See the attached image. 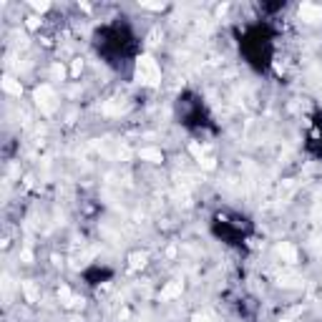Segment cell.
Returning <instances> with one entry per match:
<instances>
[{
	"label": "cell",
	"instance_id": "obj_1",
	"mask_svg": "<svg viewBox=\"0 0 322 322\" xmlns=\"http://www.w3.org/2000/svg\"><path fill=\"white\" fill-rule=\"evenodd\" d=\"M134 78L141 83V86H149V89H154V86L161 83V66L154 55L143 53L139 55L136 61V68H134Z\"/></svg>",
	"mask_w": 322,
	"mask_h": 322
},
{
	"label": "cell",
	"instance_id": "obj_2",
	"mask_svg": "<svg viewBox=\"0 0 322 322\" xmlns=\"http://www.w3.org/2000/svg\"><path fill=\"white\" fill-rule=\"evenodd\" d=\"M33 101H36L38 111H40V113H46V116L55 113V108H58L55 91L51 89L48 83H40V86H36V91H33Z\"/></svg>",
	"mask_w": 322,
	"mask_h": 322
},
{
	"label": "cell",
	"instance_id": "obj_3",
	"mask_svg": "<svg viewBox=\"0 0 322 322\" xmlns=\"http://www.w3.org/2000/svg\"><path fill=\"white\" fill-rule=\"evenodd\" d=\"M297 16H300V20H302V23H310V25L322 23V5H315V3H302V5H300V10H297Z\"/></svg>",
	"mask_w": 322,
	"mask_h": 322
},
{
	"label": "cell",
	"instance_id": "obj_4",
	"mask_svg": "<svg viewBox=\"0 0 322 322\" xmlns=\"http://www.w3.org/2000/svg\"><path fill=\"white\" fill-rule=\"evenodd\" d=\"M3 91H5L8 96L20 98V96H23V83H20L18 78H13V76H5V78H3Z\"/></svg>",
	"mask_w": 322,
	"mask_h": 322
},
{
	"label": "cell",
	"instance_id": "obj_5",
	"mask_svg": "<svg viewBox=\"0 0 322 322\" xmlns=\"http://www.w3.org/2000/svg\"><path fill=\"white\" fill-rule=\"evenodd\" d=\"M181 292H184V285L181 282H169L164 289H161V300H174V297H181Z\"/></svg>",
	"mask_w": 322,
	"mask_h": 322
},
{
	"label": "cell",
	"instance_id": "obj_6",
	"mask_svg": "<svg viewBox=\"0 0 322 322\" xmlns=\"http://www.w3.org/2000/svg\"><path fill=\"white\" fill-rule=\"evenodd\" d=\"M277 254H280L285 262H289V265H292V262H297V250H295V247H292L289 242L277 244Z\"/></svg>",
	"mask_w": 322,
	"mask_h": 322
},
{
	"label": "cell",
	"instance_id": "obj_7",
	"mask_svg": "<svg viewBox=\"0 0 322 322\" xmlns=\"http://www.w3.org/2000/svg\"><path fill=\"white\" fill-rule=\"evenodd\" d=\"M139 156H141L143 161H149V164H161V161H164V154H161V149H151V146L141 149Z\"/></svg>",
	"mask_w": 322,
	"mask_h": 322
},
{
	"label": "cell",
	"instance_id": "obj_8",
	"mask_svg": "<svg viewBox=\"0 0 322 322\" xmlns=\"http://www.w3.org/2000/svg\"><path fill=\"white\" fill-rule=\"evenodd\" d=\"M146 262H149V254H146V252H134L128 257V267L131 269H143Z\"/></svg>",
	"mask_w": 322,
	"mask_h": 322
},
{
	"label": "cell",
	"instance_id": "obj_9",
	"mask_svg": "<svg viewBox=\"0 0 322 322\" xmlns=\"http://www.w3.org/2000/svg\"><path fill=\"white\" fill-rule=\"evenodd\" d=\"M58 300H61V304H63V307H73V304L78 302L76 297H73V292H71L66 285H63L61 289H58Z\"/></svg>",
	"mask_w": 322,
	"mask_h": 322
},
{
	"label": "cell",
	"instance_id": "obj_10",
	"mask_svg": "<svg viewBox=\"0 0 322 322\" xmlns=\"http://www.w3.org/2000/svg\"><path fill=\"white\" fill-rule=\"evenodd\" d=\"M68 76V71H66V66L61 63V61H55L53 66H51V81H63Z\"/></svg>",
	"mask_w": 322,
	"mask_h": 322
},
{
	"label": "cell",
	"instance_id": "obj_11",
	"mask_svg": "<svg viewBox=\"0 0 322 322\" xmlns=\"http://www.w3.org/2000/svg\"><path fill=\"white\" fill-rule=\"evenodd\" d=\"M23 292H25V297H28V302H36V297H38V292H36V287H33L31 282H25V285H23Z\"/></svg>",
	"mask_w": 322,
	"mask_h": 322
},
{
	"label": "cell",
	"instance_id": "obj_12",
	"mask_svg": "<svg viewBox=\"0 0 322 322\" xmlns=\"http://www.w3.org/2000/svg\"><path fill=\"white\" fill-rule=\"evenodd\" d=\"M189 151H192V156H194L197 161L204 159V151H201V146H199V143H189Z\"/></svg>",
	"mask_w": 322,
	"mask_h": 322
},
{
	"label": "cell",
	"instance_id": "obj_13",
	"mask_svg": "<svg viewBox=\"0 0 322 322\" xmlns=\"http://www.w3.org/2000/svg\"><path fill=\"white\" fill-rule=\"evenodd\" d=\"M81 71H83V61L76 58V61H73V68H71V76H81Z\"/></svg>",
	"mask_w": 322,
	"mask_h": 322
},
{
	"label": "cell",
	"instance_id": "obj_14",
	"mask_svg": "<svg viewBox=\"0 0 322 322\" xmlns=\"http://www.w3.org/2000/svg\"><path fill=\"white\" fill-rule=\"evenodd\" d=\"M25 25L31 28V31H36V28L40 25V18H36V16H28V20H25Z\"/></svg>",
	"mask_w": 322,
	"mask_h": 322
},
{
	"label": "cell",
	"instance_id": "obj_15",
	"mask_svg": "<svg viewBox=\"0 0 322 322\" xmlns=\"http://www.w3.org/2000/svg\"><path fill=\"white\" fill-rule=\"evenodd\" d=\"M199 164H201V166H204V169H207V171H212V169H214V166H216V164H214V159H209V156H204V159H201V161H199Z\"/></svg>",
	"mask_w": 322,
	"mask_h": 322
},
{
	"label": "cell",
	"instance_id": "obj_16",
	"mask_svg": "<svg viewBox=\"0 0 322 322\" xmlns=\"http://www.w3.org/2000/svg\"><path fill=\"white\" fill-rule=\"evenodd\" d=\"M146 10H164V3H143Z\"/></svg>",
	"mask_w": 322,
	"mask_h": 322
},
{
	"label": "cell",
	"instance_id": "obj_17",
	"mask_svg": "<svg viewBox=\"0 0 322 322\" xmlns=\"http://www.w3.org/2000/svg\"><path fill=\"white\" fill-rule=\"evenodd\" d=\"M51 8V3H33V10H38V13H46Z\"/></svg>",
	"mask_w": 322,
	"mask_h": 322
},
{
	"label": "cell",
	"instance_id": "obj_18",
	"mask_svg": "<svg viewBox=\"0 0 322 322\" xmlns=\"http://www.w3.org/2000/svg\"><path fill=\"white\" fill-rule=\"evenodd\" d=\"M192 322H212V320H209L207 315H194V317H192Z\"/></svg>",
	"mask_w": 322,
	"mask_h": 322
}]
</instances>
